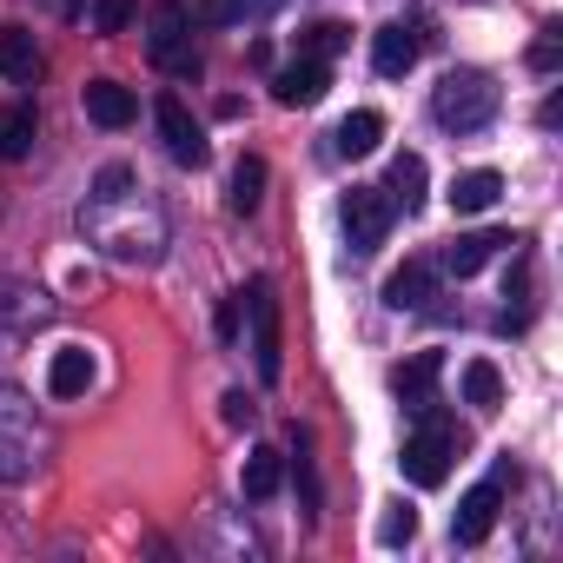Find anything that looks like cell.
<instances>
[{
	"instance_id": "1",
	"label": "cell",
	"mask_w": 563,
	"mask_h": 563,
	"mask_svg": "<svg viewBox=\"0 0 563 563\" xmlns=\"http://www.w3.org/2000/svg\"><path fill=\"white\" fill-rule=\"evenodd\" d=\"M497 107H504V93H497V80L477 74V67H451V74L431 87V120H438L444 133H484V126L497 120Z\"/></svg>"
},
{
	"instance_id": "2",
	"label": "cell",
	"mask_w": 563,
	"mask_h": 563,
	"mask_svg": "<svg viewBox=\"0 0 563 563\" xmlns=\"http://www.w3.org/2000/svg\"><path fill=\"white\" fill-rule=\"evenodd\" d=\"M411 418H418V431L405 438V457H398V464H405V477H411L418 490H438V484L451 477V457L464 451V438H457V424H451L438 405H424V411H411Z\"/></svg>"
},
{
	"instance_id": "3",
	"label": "cell",
	"mask_w": 563,
	"mask_h": 563,
	"mask_svg": "<svg viewBox=\"0 0 563 563\" xmlns=\"http://www.w3.org/2000/svg\"><path fill=\"white\" fill-rule=\"evenodd\" d=\"M245 319H252V365L265 385L286 378V332H278V299H272V278H252V286L239 292Z\"/></svg>"
},
{
	"instance_id": "4",
	"label": "cell",
	"mask_w": 563,
	"mask_h": 563,
	"mask_svg": "<svg viewBox=\"0 0 563 563\" xmlns=\"http://www.w3.org/2000/svg\"><path fill=\"white\" fill-rule=\"evenodd\" d=\"M186 41H192V8H179V0H159L153 21H146V54H153L159 67L199 80V54H192Z\"/></svg>"
},
{
	"instance_id": "5",
	"label": "cell",
	"mask_w": 563,
	"mask_h": 563,
	"mask_svg": "<svg viewBox=\"0 0 563 563\" xmlns=\"http://www.w3.org/2000/svg\"><path fill=\"white\" fill-rule=\"evenodd\" d=\"M339 225H345V245H352L358 258L378 252L385 232H391V199H385V186H352L345 206H339Z\"/></svg>"
},
{
	"instance_id": "6",
	"label": "cell",
	"mask_w": 563,
	"mask_h": 563,
	"mask_svg": "<svg viewBox=\"0 0 563 563\" xmlns=\"http://www.w3.org/2000/svg\"><path fill=\"white\" fill-rule=\"evenodd\" d=\"M504 484H510V464H497L477 490H464V504H457V517H451V537H457V543H484V537H490V523H497V510H504Z\"/></svg>"
},
{
	"instance_id": "7",
	"label": "cell",
	"mask_w": 563,
	"mask_h": 563,
	"mask_svg": "<svg viewBox=\"0 0 563 563\" xmlns=\"http://www.w3.org/2000/svg\"><path fill=\"white\" fill-rule=\"evenodd\" d=\"M424 47H431V27H405V21H391V27L372 34V67H378L385 80H405V74L418 67Z\"/></svg>"
},
{
	"instance_id": "8",
	"label": "cell",
	"mask_w": 563,
	"mask_h": 563,
	"mask_svg": "<svg viewBox=\"0 0 563 563\" xmlns=\"http://www.w3.org/2000/svg\"><path fill=\"white\" fill-rule=\"evenodd\" d=\"M153 120H159V140H166V153H173L179 166H206V133H199V120L186 113L179 93H159Z\"/></svg>"
},
{
	"instance_id": "9",
	"label": "cell",
	"mask_w": 563,
	"mask_h": 563,
	"mask_svg": "<svg viewBox=\"0 0 563 563\" xmlns=\"http://www.w3.org/2000/svg\"><path fill=\"white\" fill-rule=\"evenodd\" d=\"M438 299V265L431 258H405L391 278H385V306L391 312H424Z\"/></svg>"
},
{
	"instance_id": "10",
	"label": "cell",
	"mask_w": 563,
	"mask_h": 563,
	"mask_svg": "<svg viewBox=\"0 0 563 563\" xmlns=\"http://www.w3.org/2000/svg\"><path fill=\"white\" fill-rule=\"evenodd\" d=\"M80 107H87V120L107 126V133H120V126L140 120V100H133V87H120V80H87Z\"/></svg>"
},
{
	"instance_id": "11",
	"label": "cell",
	"mask_w": 563,
	"mask_h": 563,
	"mask_svg": "<svg viewBox=\"0 0 563 563\" xmlns=\"http://www.w3.org/2000/svg\"><path fill=\"white\" fill-rule=\"evenodd\" d=\"M325 87H332L325 60H292V67H278V74H272L278 107H319V100H325Z\"/></svg>"
},
{
	"instance_id": "12",
	"label": "cell",
	"mask_w": 563,
	"mask_h": 563,
	"mask_svg": "<svg viewBox=\"0 0 563 563\" xmlns=\"http://www.w3.org/2000/svg\"><path fill=\"white\" fill-rule=\"evenodd\" d=\"M438 378H444V358L438 352H418L411 365L391 372V391H398L405 411H424V405H438Z\"/></svg>"
},
{
	"instance_id": "13",
	"label": "cell",
	"mask_w": 563,
	"mask_h": 563,
	"mask_svg": "<svg viewBox=\"0 0 563 563\" xmlns=\"http://www.w3.org/2000/svg\"><path fill=\"white\" fill-rule=\"evenodd\" d=\"M378 140H385V113L358 107V113H345V120H339L332 153H339V159H365V153H378Z\"/></svg>"
},
{
	"instance_id": "14",
	"label": "cell",
	"mask_w": 563,
	"mask_h": 563,
	"mask_svg": "<svg viewBox=\"0 0 563 563\" xmlns=\"http://www.w3.org/2000/svg\"><path fill=\"white\" fill-rule=\"evenodd\" d=\"M87 385H93V352L87 345H60L54 365H47V391L54 398H87Z\"/></svg>"
},
{
	"instance_id": "15",
	"label": "cell",
	"mask_w": 563,
	"mask_h": 563,
	"mask_svg": "<svg viewBox=\"0 0 563 563\" xmlns=\"http://www.w3.org/2000/svg\"><path fill=\"white\" fill-rule=\"evenodd\" d=\"M424 159L418 153H398L391 159V173H385V199H391V212H418L424 206Z\"/></svg>"
},
{
	"instance_id": "16",
	"label": "cell",
	"mask_w": 563,
	"mask_h": 563,
	"mask_svg": "<svg viewBox=\"0 0 563 563\" xmlns=\"http://www.w3.org/2000/svg\"><path fill=\"white\" fill-rule=\"evenodd\" d=\"M0 74L21 80V87H34V74H41V47H34L27 27H0Z\"/></svg>"
},
{
	"instance_id": "17",
	"label": "cell",
	"mask_w": 563,
	"mask_h": 563,
	"mask_svg": "<svg viewBox=\"0 0 563 563\" xmlns=\"http://www.w3.org/2000/svg\"><path fill=\"white\" fill-rule=\"evenodd\" d=\"M504 199V179L490 173V166H477V173H457L451 179V212H490Z\"/></svg>"
},
{
	"instance_id": "18",
	"label": "cell",
	"mask_w": 563,
	"mask_h": 563,
	"mask_svg": "<svg viewBox=\"0 0 563 563\" xmlns=\"http://www.w3.org/2000/svg\"><path fill=\"white\" fill-rule=\"evenodd\" d=\"M34 107H0V159H27L34 153Z\"/></svg>"
},
{
	"instance_id": "19",
	"label": "cell",
	"mask_w": 563,
	"mask_h": 563,
	"mask_svg": "<svg viewBox=\"0 0 563 563\" xmlns=\"http://www.w3.org/2000/svg\"><path fill=\"white\" fill-rule=\"evenodd\" d=\"M464 405H477V411H497L504 405V372L490 358H471L464 365Z\"/></svg>"
},
{
	"instance_id": "20",
	"label": "cell",
	"mask_w": 563,
	"mask_h": 563,
	"mask_svg": "<svg viewBox=\"0 0 563 563\" xmlns=\"http://www.w3.org/2000/svg\"><path fill=\"white\" fill-rule=\"evenodd\" d=\"M278 484H286V457H278V451H252L245 457V497L265 504V497H278Z\"/></svg>"
},
{
	"instance_id": "21",
	"label": "cell",
	"mask_w": 563,
	"mask_h": 563,
	"mask_svg": "<svg viewBox=\"0 0 563 563\" xmlns=\"http://www.w3.org/2000/svg\"><path fill=\"white\" fill-rule=\"evenodd\" d=\"M497 245H510V239H504V232H464V239H457V245L444 252V265H451L457 278H471V272H477V265H484V258H490Z\"/></svg>"
},
{
	"instance_id": "22",
	"label": "cell",
	"mask_w": 563,
	"mask_h": 563,
	"mask_svg": "<svg viewBox=\"0 0 563 563\" xmlns=\"http://www.w3.org/2000/svg\"><path fill=\"white\" fill-rule=\"evenodd\" d=\"M258 192H265V159L258 153H245L239 166H232V212H258Z\"/></svg>"
},
{
	"instance_id": "23",
	"label": "cell",
	"mask_w": 563,
	"mask_h": 563,
	"mask_svg": "<svg viewBox=\"0 0 563 563\" xmlns=\"http://www.w3.org/2000/svg\"><path fill=\"white\" fill-rule=\"evenodd\" d=\"M345 41H352V27H339V21H319V27H306V34H299V60H332Z\"/></svg>"
},
{
	"instance_id": "24",
	"label": "cell",
	"mask_w": 563,
	"mask_h": 563,
	"mask_svg": "<svg viewBox=\"0 0 563 563\" xmlns=\"http://www.w3.org/2000/svg\"><path fill=\"white\" fill-rule=\"evenodd\" d=\"M378 537H385V543H411V537H418V510H411V504H391L385 523H378Z\"/></svg>"
},
{
	"instance_id": "25",
	"label": "cell",
	"mask_w": 563,
	"mask_h": 563,
	"mask_svg": "<svg viewBox=\"0 0 563 563\" xmlns=\"http://www.w3.org/2000/svg\"><path fill=\"white\" fill-rule=\"evenodd\" d=\"M93 21H100V34H120V27L133 21V0H100V8H93Z\"/></svg>"
},
{
	"instance_id": "26",
	"label": "cell",
	"mask_w": 563,
	"mask_h": 563,
	"mask_svg": "<svg viewBox=\"0 0 563 563\" xmlns=\"http://www.w3.org/2000/svg\"><path fill=\"white\" fill-rule=\"evenodd\" d=\"M530 67L537 74H556V27H543V41L530 47Z\"/></svg>"
},
{
	"instance_id": "27",
	"label": "cell",
	"mask_w": 563,
	"mask_h": 563,
	"mask_svg": "<svg viewBox=\"0 0 563 563\" xmlns=\"http://www.w3.org/2000/svg\"><path fill=\"white\" fill-rule=\"evenodd\" d=\"M258 411H252V398L245 391H225V424H252Z\"/></svg>"
},
{
	"instance_id": "28",
	"label": "cell",
	"mask_w": 563,
	"mask_h": 563,
	"mask_svg": "<svg viewBox=\"0 0 563 563\" xmlns=\"http://www.w3.org/2000/svg\"><path fill=\"white\" fill-rule=\"evenodd\" d=\"M219 339H239V299H232V306H219Z\"/></svg>"
}]
</instances>
